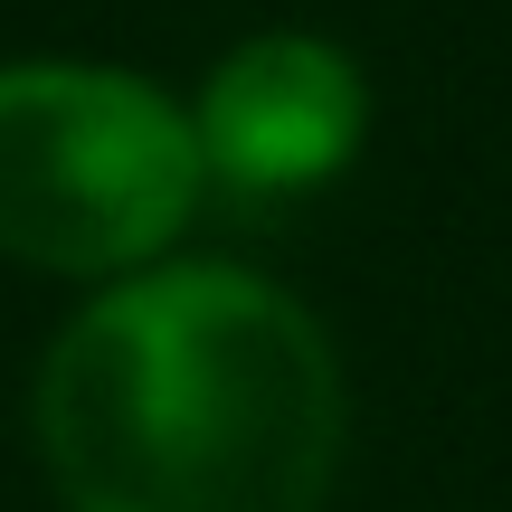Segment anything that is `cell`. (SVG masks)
Returning <instances> with one entry per match:
<instances>
[{
  "instance_id": "obj_3",
  "label": "cell",
  "mask_w": 512,
  "mask_h": 512,
  "mask_svg": "<svg viewBox=\"0 0 512 512\" xmlns=\"http://www.w3.org/2000/svg\"><path fill=\"white\" fill-rule=\"evenodd\" d=\"M370 124V86L332 38L304 29H266L247 48H228L209 67L190 133H200V171L247 200H294V190H323L332 171L361 152Z\"/></svg>"
},
{
  "instance_id": "obj_1",
  "label": "cell",
  "mask_w": 512,
  "mask_h": 512,
  "mask_svg": "<svg viewBox=\"0 0 512 512\" xmlns=\"http://www.w3.org/2000/svg\"><path fill=\"white\" fill-rule=\"evenodd\" d=\"M38 456L67 512H323L342 361L247 266H133L38 361Z\"/></svg>"
},
{
  "instance_id": "obj_2",
  "label": "cell",
  "mask_w": 512,
  "mask_h": 512,
  "mask_svg": "<svg viewBox=\"0 0 512 512\" xmlns=\"http://www.w3.org/2000/svg\"><path fill=\"white\" fill-rule=\"evenodd\" d=\"M200 190V133L162 86L67 57L0 67V256L57 275L162 266Z\"/></svg>"
}]
</instances>
